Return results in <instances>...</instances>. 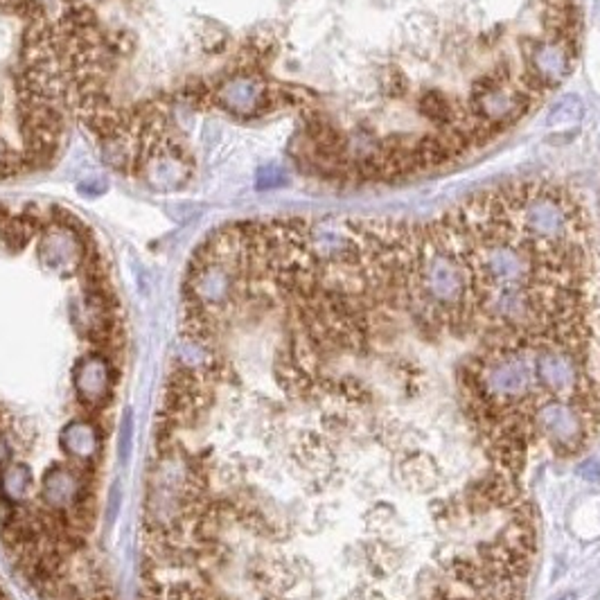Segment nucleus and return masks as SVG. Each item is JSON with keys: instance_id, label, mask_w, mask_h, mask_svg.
I'll return each instance as SVG.
<instances>
[{"instance_id": "obj_5", "label": "nucleus", "mask_w": 600, "mask_h": 600, "mask_svg": "<svg viewBox=\"0 0 600 600\" xmlns=\"http://www.w3.org/2000/svg\"><path fill=\"white\" fill-rule=\"evenodd\" d=\"M445 600H470V598H454V596H447Z\"/></svg>"}, {"instance_id": "obj_1", "label": "nucleus", "mask_w": 600, "mask_h": 600, "mask_svg": "<svg viewBox=\"0 0 600 600\" xmlns=\"http://www.w3.org/2000/svg\"><path fill=\"white\" fill-rule=\"evenodd\" d=\"M582 0H275L224 77L289 117L298 172L334 185L429 178L487 152L571 77Z\"/></svg>"}, {"instance_id": "obj_4", "label": "nucleus", "mask_w": 600, "mask_h": 600, "mask_svg": "<svg viewBox=\"0 0 600 600\" xmlns=\"http://www.w3.org/2000/svg\"><path fill=\"white\" fill-rule=\"evenodd\" d=\"M61 445L66 449V454L79 458V461H91V458L97 456L100 433L91 422H73L63 431Z\"/></svg>"}, {"instance_id": "obj_2", "label": "nucleus", "mask_w": 600, "mask_h": 600, "mask_svg": "<svg viewBox=\"0 0 600 600\" xmlns=\"http://www.w3.org/2000/svg\"><path fill=\"white\" fill-rule=\"evenodd\" d=\"M596 406L573 400L542 397L528 413L533 436L544 438L559 456H573L584 449L596 429Z\"/></svg>"}, {"instance_id": "obj_3", "label": "nucleus", "mask_w": 600, "mask_h": 600, "mask_svg": "<svg viewBox=\"0 0 600 600\" xmlns=\"http://www.w3.org/2000/svg\"><path fill=\"white\" fill-rule=\"evenodd\" d=\"M111 386H113V377H111V363L106 354L95 350L77 363L75 389L82 404L93 411L104 408L111 397Z\"/></svg>"}]
</instances>
